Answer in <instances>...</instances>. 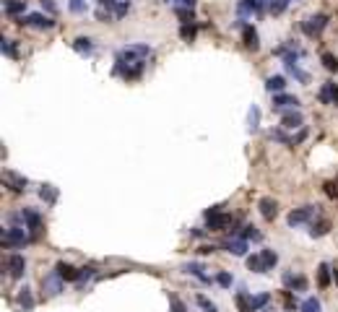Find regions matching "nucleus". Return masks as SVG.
Returning a JSON list of instances; mask_svg holds the SVG:
<instances>
[{
    "label": "nucleus",
    "instance_id": "obj_1",
    "mask_svg": "<svg viewBox=\"0 0 338 312\" xmlns=\"http://www.w3.org/2000/svg\"><path fill=\"white\" fill-rule=\"evenodd\" d=\"M29 242H34V237L26 232V226H8V229H3V245L5 247H24V245H29Z\"/></svg>",
    "mask_w": 338,
    "mask_h": 312
},
{
    "label": "nucleus",
    "instance_id": "obj_2",
    "mask_svg": "<svg viewBox=\"0 0 338 312\" xmlns=\"http://www.w3.org/2000/svg\"><path fill=\"white\" fill-rule=\"evenodd\" d=\"M318 206H302V208H294L289 216H286V224L294 229V226H302V224H312L318 218Z\"/></svg>",
    "mask_w": 338,
    "mask_h": 312
},
{
    "label": "nucleus",
    "instance_id": "obj_3",
    "mask_svg": "<svg viewBox=\"0 0 338 312\" xmlns=\"http://www.w3.org/2000/svg\"><path fill=\"white\" fill-rule=\"evenodd\" d=\"M117 57L125 60V63H146L151 57V47H148V44H127Z\"/></svg>",
    "mask_w": 338,
    "mask_h": 312
},
{
    "label": "nucleus",
    "instance_id": "obj_4",
    "mask_svg": "<svg viewBox=\"0 0 338 312\" xmlns=\"http://www.w3.org/2000/svg\"><path fill=\"white\" fill-rule=\"evenodd\" d=\"M63 289H65V281L60 279L57 271H50L42 276V294L44 297H57V294H63Z\"/></svg>",
    "mask_w": 338,
    "mask_h": 312
},
{
    "label": "nucleus",
    "instance_id": "obj_5",
    "mask_svg": "<svg viewBox=\"0 0 338 312\" xmlns=\"http://www.w3.org/2000/svg\"><path fill=\"white\" fill-rule=\"evenodd\" d=\"M21 221H24V226H26V232L37 239L39 237V232H42V216H39V211H34V208H21Z\"/></svg>",
    "mask_w": 338,
    "mask_h": 312
},
{
    "label": "nucleus",
    "instance_id": "obj_6",
    "mask_svg": "<svg viewBox=\"0 0 338 312\" xmlns=\"http://www.w3.org/2000/svg\"><path fill=\"white\" fill-rule=\"evenodd\" d=\"M143 68H146V63H125V60L117 57V63H114V73L122 76L125 81H135V78H141Z\"/></svg>",
    "mask_w": 338,
    "mask_h": 312
},
{
    "label": "nucleus",
    "instance_id": "obj_7",
    "mask_svg": "<svg viewBox=\"0 0 338 312\" xmlns=\"http://www.w3.org/2000/svg\"><path fill=\"white\" fill-rule=\"evenodd\" d=\"M16 24H21V26H34V29H52V26H55V18H52V16H44V13H29V16L16 18Z\"/></svg>",
    "mask_w": 338,
    "mask_h": 312
},
{
    "label": "nucleus",
    "instance_id": "obj_8",
    "mask_svg": "<svg viewBox=\"0 0 338 312\" xmlns=\"http://www.w3.org/2000/svg\"><path fill=\"white\" fill-rule=\"evenodd\" d=\"M231 224H234V218H231L229 213H224V211H216L211 216H206V226L211 229V232H224V229L231 226Z\"/></svg>",
    "mask_w": 338,
    "mask_h": 312
},
{
    "label": "nucleus",
    "instance_id": "obj_9",
    "mask_svg": "<svg viewBox=\"0 0 338 312\" xmlns=\"http://www.w3.org/2000/svg\"><path fill=\"white\" fill-rule=\"evenodd\" d=\"M328 26V16L325 13H318V16H310L305 24H302V31L307 34V37H318V34Z\"/></svg>",
    "mask_w": 338,
    "mask_h": 312
},
{
    "label": "nucleus",
    "instance_id": "obj_10",
    "mask_svg": "<svg viewBox=\"0 0 338 312\" xmlns=\"http://www.w3.org/2000/svg\"><path fill=\"white\" fill-rule=\"evenodd\" d=\"M5 268H8V276H10V279H21V276L26 273V258L18 255V252H13V255H8Z\"/></svg>",
    "mask_w": 338,
    "mask_h": 312
},
{
    "label": "nucleus",
    "instance_id": "obj_11",
    "mask_svg": "<svg viewBox=\"0 0 338 312\" xmlns=\"http://www.w3.org/2000/svg\"><path fill=\"white\" fill-rule=\"evenodd\" d=\"M281 281H284V289H289V292H307V279H305V276H299V273L286 271L281 276Z\"/></svg>",
    "mask_w": 338,
    "mask_h": 312
},
{
    "label": "nucleus",
    "instance_id": "obj_12",
    "mask_svg": "<svg viewBox=\"0 0 338 312\" xmlns=\"http://www.w3.org/2000/svg\"><path fill=\"white\" fill-rule=\"evenodd\" d=\"M299 107V99L294 94H273V109L276 112H284V109H297Z\"/></svg>",
    "mask_w": 338,
    "mask_h": 312
},
{
    "label": "nucleus",
    "instance_id": "obj_13",
    "mask_svg": "<svg viewBox=\"0 0 338 312\" xmlns=\"http://www.w3.org/2000/svg\"><path fill=\"white\" fill-rule=\"evenodd\" d=\"M3 180H5V188H10L13 193H24L26 190V177H21V175H16V172H10V169H5L3 172Z\"/></svg>",
    "mask_w": 338,
    "mask_h": 312
},
{
    "label": "nucleus",
    "instance_id": "obj_14",
    "mask_svg": "<svg viewBox=\"0 0 338 312\" xmlns=\"http://www.w3.org/2000/svg\"><path fill=\"white\" fill-rule=\"evenodd\" d=\"M260 10H265V0H239L237 3V13L242 18L250 13H260Z\"/></svg>",
    "mask_w": 338,
    "mask_h": 312
},
{
    "label": "nucleus",
    "instance_id": "obj_15",
    "mask_svg": "<svg viewBox=\"0 0 338 312\" xmlns=\"http://www.w3.org/2000/svg\"><path fill=\"white\" fill-rule=\"evenodd\" d=\"M318 99L323 104H338V84H336V81H325L323 89H320V94H318Z\"/></svg>",
    "mask_w": 338,
    "mask_h": 312
},
{
    "label": "nucleus",
    "instance_id": "obj_16",
    "mask_svg": "<svg viewBox=\"0 0 338 312\" xmlns=\"http://www.w3.org/2000/svg\"><path fill=\"white\" fill-rule=\"evenodd\" d=\"M302 125H305V117H302L297 109L281 112V128H286V130H297V128H302Z\"/></svg>",
    "mask_w": 338,
    "mask_h": 312
},
{
    "label": "nucleus",
    "instance_id": "obj_17",
    "mask_svg": "<svg viewBox=\"0 0 338 312\" xmlns=\"http://www.w3.org/2000/svg\"><path fill=\"white\" fill-rule=\"evenodd\" d=\"M242 42H244V47L252 50V52L260 47V37H258V31H255L252 24H244L242 26Z\"/></svg>",
    "mask_w": 338,
    "mask_h": 312
},
{
    "label": "nucleus",
    "instance_id": "obj_18",
    "mask_svg": "<svg viewBox=\"0 0 338 312\" xmlns=\"http://www.w3.org/2000/svg\"><path fill=\"white\" fill-rule=\"evenodd\" d=\"M258 208H260V216L265 218V221H273V218L278 216V203L273 198H260Z\"/></svg>",
    "mask_w": 338,
    "mask_h": 312
},
{
    "label": "nucleus",
    "instance_id": "obj_19",
    "mask_svg": "<svg viewBox=\"0 0 338 312\" xmlns=\"http://www.w3.org/2000/svg\"><path fill=\"white\" fill-rule=\"evenodd\" d=\"M55 271L60 273V279H63V281H78V276H81V268H76V265L65 263V260L57 263V265H55Z\"/></svg>",
    "mask_w": 338,
    "mask_h": 312
},
{
    "label": "nucleus",
    "instance_id": "obj_20",
    "mask_svg": "<svg viewBox=\"0 0 338 312\" xmlns=\"http://www.w3.org/2000/svg\"><path fill=\"white\" fill-rule=\"evenodd\" d=\"M182 271H185V273H190V276H195V279H198V281H203V284H214V281H216V279H211L208 273H203L206 268H203L201 263H188V265H182Z\"/></svg>",
    "mask_w": 338,
    "mask_h": 312
},
{
    "label": "nucleus",
    "instance_id": "obj_21",
    "mask_svg": "<svg viewBox=\"0 0 338 312\" xmlns=\"http://www.w3.org/2000/svg\"><path fill=\"white\" fill-rule=\"evenodd\" d=\"M224 247H226V252H231V255H237V258H242L244 252H247V239H242V237H234V239H226V242H224Z\"/></svg>",
    "mask_w": 338,
    "mask_h": 312
},
{
    "label": "nucleus",
    "instance_id": "obj_22",
    "mask_svg": "<svg viewBox=\"0 0 338 312\" xmlns=\"http://www.w3.org/2000/svg\"><path fill=\"white\" fill-rule=\"evenodd\" d=\"M3 8H5L8 16L21 18V16H24V10H26V0H3Z\"/></svg>",
    "mask_w": 338,
    "mask_h": 312
},
{
    "label": "nucleus",
    "instance_id": "obj_23",
    "mask_svg": "<svg viewBox=\"0 0 338 312\" xmlns=\"http://www.w3.org/2000/svg\"><path fill=\"white\" fill-rule=\"evenodd\" d=\"M328 232H331V221H328V218H318V221L310 224V237H312V239L325 237Z\"/></svg>",
    "mask_w": 338,
    "mask_h": 312
},
{
    "label": "nucleus",
    "instance_id": "obj_24",
    "mask_svg": "<svg viewBox=\"0 0 338 312\" xmlns=\"http://www.w3.org/2000/svg\"><path fill=\"white\" fill-rule=\"evenodd\" d=\"M331 276H333V268L328 263H320L318 265V286L320 289H328L331 286Z\"/></svg>",
    "mask_w": 338,
    "mask_h": 312
},
{
    "label": "nucleus",
    "instance_id": "obj_25",
    "mask_svg": "<svg viewBox=\"0 0 338 312\" xmlns=\"http://www.w3.org/2000/svg\"><path fill=\"white\" fill-rule=\"evenodd\" d=\"M234 305H237L239 312H255V307H252V297H250L247 292H237V294H234Z\"/></svg>",
    "mask_w": 338,
    "mask_h": 312
},
{
    "label": "nucleus",
    "instance_id": "obj_26",
    "mask_svg": "<svg viewBox=\"0 0 338 312\" xmlns=\"http://www.w3.org/2000/svg\"><path fill=\"white\" fill-rule=\"evenodd\" d=\"M265 89L271 91V94H284V89H286V78L284 76H271L265 81Z\"/></svg>",
    "mask_w": 338,
    "mask_h": 312
},
{
    "label": "nucleus",
    "instance_id": "obj_27",
    "mask_svg": "<svg viewBox=\"0 0 338 312\" xmlns=\"http://www.w3.org/2000/svg\"><path fill=\"white\" fill-rule=\"evenodd\" d=\"M258 128H260V107H258V104H252V107L247 109V130L255 133Z\"/></svg>",
    "mask_w": 338,
    "mask_h": 312
},
{
    "label": "nucleus",
    "instance_id": "obj_28",
    "mask_svg": "<svg viewBox=\"0 0 338 312\" xmlns=\"http://www.w3.org/2000/svg\"><path fill=\"white\" fill-rule=\"evenodd\" d=\"M73 50H76L78 55H91V52H94V42H91L89 37H78V39L73 42Z\"/></svg>",
    "mask_w": 338,
    "mask_h": 312
},
{
    "label": "nucleus",
    "instance_id": "obj_29",
    "mask_svg": "<svg viewBox=\"0 0 338 312\" xmlns=\"http://www.w3.org/2000/svg\"><path fill=\"white\" fill-rule=\"evenodd\" d=\"M174 16H177L182 24H195V10L185 8V5H174Z\"/></svg>",
    "mask_w": 338,
    "mask_h": 312
},
{
    "label": "nucleus",
    "instance_id": "obj_30",
    "mask_svg": "<svg viewBox=\"0 0 338 312\" xmlns=\"http://www.w3.org/2000/svg\"><path fill=\"white\" fill-rule=\"evenodd\" d=\"M286 65V71L291 73V76H294L297 81H299V84H310V73H305V71H302V68H299V63H284Z\"/></svg>",
    "mask_w": 338,
    "mask_h": 312
},
{
    "label": "nucleus",
    "instance_id": "obj_31",
    "mask_svg": "<svg viewBox=\"0 0 338 312\" xmlns=\"http://www.w3.org/2000/svg\"><path fill=\"white\" fill-rule=\"evenodd\" d=\"M39 198L47 206H52L57 201V188H55V185H42V188H39Z\"/></svg>",
    "mask_w": 338,
    "mask_h": 312
},
{
    "label": "nucleus",
    "instance_id": "obj_32",
    "mask_svg": "<svg viewBox=\"0 0 338 312\" xmlns=\"http://www.w3.org/2000/svg\"><path fill=\"white\" fill-rule=\"evenodd\" d=\"M247 268H250L252 273H268L265 263H263V258H260V252H255V255L247 258Z\"/></svg>",
    "mask_w": 338,
    "mask_h": 312
},
{
    "label": "nucleus",
    "instance_id": "obj_33",
    "mask_svg": "<svg viewBox=\"0 0 338 312\" xmlns=\"http://www.w3.org/2000/svg\"><path fill=\"white\" fill-rule=\"evenodd\" d=\"M260 258H263V263H265V268L268 271H273L276 268V265H278V252L276 250H260Z\"/></svg>",
    "mask_w": 338,
    "mask_h": 312
},
{
    "label": "nucleus",
    "instance_id": "obj_34",
    "mask_svg": "<svg viewBox=\"0 0 338 312\" xmlns=\"http://www.w3.org/2000/svg\"><path fill=\"white\" fill-rule=\"evenodd\" d=\"M18 305L24 307L26 312H29V310H34V297H31V289H26V286H24V289H18Z\"/></svg>",
    "mask_w": 338,
    "mask_h": 312
},
{
    "label": "nucleus",
    "instance_id": "obj_35",
    "mask_svg": "<svg viewBox=\"0 0 338 312\" xmlns=\"http://www.w3.org/2000/svg\"><path fill=\"white\" fill-rule=\"evenodd\" d=\"M299 312H323V305L318 297H307L305 302L299 305Z\"/></svg>",
    "mask_w": 338,
    "mask_h": 312
},
{
    "label": "nucleus",
    "instance_id": "obj_36",
    "mask_svg": "<svg viewBox=\"0 0 338 312\" xmlns=\"http://www.w3.org/2000/svg\"><path fill=\"white\" fill-rule=\"evenodd\" d=\"M320 60H323V65H325V71L338 73V57H336L333 52H323V55H320Z\"/></svg>",
    "mask_w": 338,
    "mask_h": 312
},
{
    "label": "nucleus",
    "instance_id": "obj_37",
    "mask_svg": "<svg viewBox=\"0 0 338 312\" xmlns=\"http://www.w3.org/2000/svg\"><path fill=\"white\" fill-rule=\"evenodd\" d=\"M195 34H198V26H195V24H182V26H180V37H182V42H193Z\"/></svg>",
    "mask_w": 338,
    "mask_h": 312
},
{
    "label": "nucleus",
    "instance_id": "obj_38",
    "mask_svg": "<svg viewBox=\"0 0 338 312\" xmlns=\"http://www.w3.org/2000/svg\"><path fill=\"white\" fill-rule=\"evenodd\" d=\"M0 50H3V55H8V57H18V50H16V42L13 39H0Z\"/></svg>",
    "mask_w": 338,
    "mask_h": 312
},
{
    "label": "nucleus",
    "instance_id": "obj_39",
    "mask_svg": "<svg viewBox=\"0 0 338 312\" xmlns=\"http://www.w3.org/2000/svg\"><path fill=\"white\" fill-rule=\"evenodd\" d=\"M195 305L201 307L203 312H219V307H216L208 297H203V294H198V297H195Z\"/></svg>",
    "mask_w": 338,
    "mask_h": 312
},
{
    "label": "nucleus",
    "instance_id": "obj_40",
    "mask_svg": "<svg viewBox=\"0 0 338 312\" xmlns=\"http://www.w3.org/2000/svg\"><path fill=\"white\" fill-rule=\"evenodd\" d=\"M291 3V0H271V5H268V10H271L273 16H281L284 10H286V5Z\"/></svg>",
    "mask_w": 338,
    "mask_h": 312
},
{
    "label": "nucleus",
    "instance_id": "obj_41",
    "mask_svg": "<svg viewBox=\"0 0 338 312\" xmlns=\"http://www.w3.org/2000/svg\"><path fill=\"white\" fill-rule=\"evenodd\" d=\"M216 284H219L221 289H231L234 279H231V273H226V271H219V273H216Z\"/></svg>",
    "mask_w": 338,
    "mask_h": 312
},
{
    "label": "nucleus",
    "instance_id": "obj_42",
    "mask_svg": "<svg viewBox=\"0 0 338 312\" xmlns=\"http://www.w3.org/2000/svg\"><path fill=\"white\" fill-rule=\"evenodd\" d=\"M323 190H325V195H328V198L338 201V180H328V182L323 185Z\"/></svg>",
    "mask_w": 338,
    "mask_h": 312
},
{
    "label": "nucleus",
    "instance_id": "obj_43",
    "mask_svg": "<svg viewBox=\"0 0 338 312\" xmlns=\"http://www.w3.org/2000/svg\"><path fill=\"white\" fill-rule=\"evenodd\" d=\"M271 138H273V141H278V143L291 146V138L286 135V128H276V130H271Z\"/></svg>",
    "mask_w": 338,
    "mask_h": 312
},
{
    "label": "nucleus",
    "instance_id": "obj_44",
    "mask_svg": "<svg viewBox=\"0 0 338 312\" xmlns=\"http://www.w3.org/2000/svg\"><path fill=\"white\" fill-rule=\"evenodd\" d=\"M239 237H242V239H255V242H258V239H260L263 234H260V232H258V229H255V226H252V224H247V226H244V229H242V234H239Z\"/></svg>",
    "mask_w": 338,
    "mask_h": 312
},
{
    "label": "nucleus",
    "instance_id": "obj_45",
    "mask_svg": "<svg viewBox=\"0 0 338 312\" xmlns=\"http://www.w3.org/2000/svg\"><path fill=\"white\" fill-rule=\"evenodd\" d=\"M94 271H97L94 265H86V268H81V276H78V281H76V284H81V286H84L89 279H94Z\"/></svg>",
    "mask_w": 338,
    "mask_h": 312
},
{
    "label": "nucleus",
    "instance_id": "obj_46",
    "mask_svg": "<svg viewBox=\"0 0 338 312\" xmlns=\"http://www.w3.org/2000/svg\"><path fill=\"white\" fill-rule=\"evenodd\" d=\"M268 302H271V294H258V297H252V307H255V312L263 310Z\"/></svg>",
    "mask_w": 338,
    "mask_h": 312
},
{
    "label": "nucleus",
    "instance_id": "obj_47",
    "mask_svg": "<svg viewBox=\"0 0 338 312\" xmlns=\"http://www.w3.org/2000/svg\"><path fill=\"white\" fill-rule=\"evenodd\" d=\"M169 305H172V312H188V307H185V302H182V299L180 297H169Z\"/></svg>",
    "mask_w": 338,
    "mask_h": 312
},
{
    "label": "nucleus",
    "instance_id": "obj_48",
    "mask_svg": "<svg viewBox=\"0 0 338 312\" xmlns=\"http://www.w3.org/2000/svg\"><path fill=\"white\" fill-rule=\"evenodd\" d=\"M68 8H71L73 13H86V0H71Z\"/></svg>",
    "mask_w": 338,
    "mask_h": 312
},
{
    "label": "nucleus",
    "instance_id": "obj_49",
    "mask_svg": "<svg viewBox=\"0 0 338 312\" xmlns=\"http://www.w3.org/2000/svg\"><path fill=\"white\" fill-rule=\"evenodd\" d=\"M127 10H130V0H122V3H117V8H114V16L117 18H122Z\"/></svg>",
    "mask_w": 338,
    "mask_h": 312
},
{
    "label": "nucleus",
    "instance_id": "obj_50",
    "mask_svg": "<svg viewBox=\"0 0 338 312\" xmlns=\"http://www.w3.org/2000/svg\"><path fill=\"white\" fill-rule=\"evenodd\" d=\"M284 305H286V310H289V312L297 307V299L291 297V292H289V289H284Z\"/></svg>",
    "mask_w": 338,
    "mask_h": 312
},
{
    "label": "nucleus",
    "instance_id": "obj_51",
    "mask_svg": "<svg viewBox=\"0 0 338 312\" xmlns=\"http://www.w3.org/2000/svg\"><path fill=\"white\" fill-rule=\"evenodd\" d=\"M39 3H42V8L47 10L50 16H55V13H57V3H55V0H39Z\"/></svg>",
    "mask_w": 338,
    "mask_h": 312
},
{
    "label": "nucleus",
    "instance_id": "obj_52",
    "mask_svg": "<svg viewBox=\"0 0 338 312\" xmlns=\"http://www.w3.org/2000/svg\"><path fill=\"white\" fill-rule=\"evenodd\" d=\"M99 5L104 10H114V8H117V0H99Z\"/></svg>",
    "mask_w": 338,
    "mask_h": 312
},
{
    "label": "nucleus",
    "instance_id": "obj_53",
    "mask_svg": "<svg viewBox=\"0 0 338 312\" xmlns=\"http://www.w3.org/2000/svg\"><path fill=\"white\" fill-rule=\"evenodd\" d=\"M97 18H99V21H110V18H112V10L99 8V10H97Z\"/></svg>",
    "mask_w": 338,
    "mask_h": 312
},
{
    "label": "nucleus",
    "instance_id": "obj_54",
    "mask_svg": "<svg viewBox=\"0 0 338 312\" xmlns=\"http://www.w3.org/2000/svg\"><path fill=\"white\" fill-rule=\"evenodd\" d=\"M198 252H201V255H211V252H216V247L214 245H203V247H198Z\"/></svg>",
    "mask_w": 338,
    "mask_h": 312
},
{
    "label": "nucleus",
    "instance_id": "obj_55",
    "mask_svg": "<svg viewBox=\"0 0 338 312\" xmlns=\"http://www.w3.org/2000/svg\"><path fill=\"white\" fill-rule=\"evenodd\" d=\"M180 5H185V8H195V0H177Z\"/></svg>",
    "mask_w": 338,
    "mask_h": 312
},
{
    "label": "nucleus",
    "instance_id": "obj_56",
    "mask_svg": "<svg viewBox=\"0 0 338 312\" xmlns=\"http://www.w3.org/2000/svg\"><path fill=\"white\" fill-rule=\"evenodd\" d=\"M333 279H336V284H338V268H333Z\"/></svg>",
    "mask_w": 338,
    "mask_h": 312
},
{
    "label": "nucleus",
    "instance_id": "obj_57",
    "mask_svg": "<svg viewBox=\"0 0 338 312\" xmlns=\"http://www.w3.org/2000/svg\"><path fill=\"white\" fill-rule=\"evenodd\" d=\"M164 3H169V0H164Z\"/></svg>",
    "mask_w": 338,
    "mask_h": 312
}]
</instances>
